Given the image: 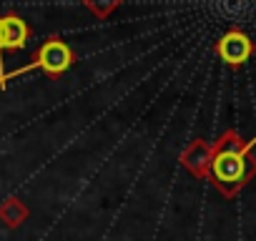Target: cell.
I'll use <instances>...</instances> for the list:
<instances>
[{
    "mask_svg": "<svg viewBox=\"0 0 256 241\" xmlns=\"http://www.w3.org/2000/svg\"><path fill=\"white\" fill-rule=\"evenodd\" d=\"M211 156V186L224 198H236L256 176V138H241L236 128H226L214 144Z\"/></svg>",
    "mask_w": 256,
    "mask_h": 241,
    "instance_id": "6da1fadb",
    "label": "cell"
},
{
    "mask_svg": "<svg viewBox=\"0 0 256 241\" xmlns=\"http://www.w3.org/2000/svg\"><path fill=\"white\" fill-rule=\"evenodd\" d=\"M73 63H76L73 48H70L60 36H48V38L38 46V50L33 53V58H30L28 66L16 68V70H10V73H6V76H0V88H6L10 78L26 76V73H30V70H40V73L48 76V78H60V76L68 73V68H70Z\"/></svg>",
    "mask_w": 256,
    "mask_h": 241,
    "instance_id": "7a4b0ae2",
    "label": "cell"
},
{
    "mask_svg": "<svg viewBox=\"0 0 256 241\" xmlns=\"http://www.w3.org/2000/svg\"><path fill=\"white\" fill-rule=\"evenodd\" d=\"M256 46L251 40L248 33H244L241 28H228L214 46V53L218 56V60H224L228 68H241L251 56H254Z\"/></svg>",
    "mask_w": 256,
    "mask_h": 241,
    "instance_id": "3957f363",
    "label": "cell"
},
{
    "mask_svg": "<svg viewBox=\"0 0 256 241\" xmlns=\"http://www.w3.org/2000/svg\"><path fill=\"white\" fill-rule=\"evenodd\" d=\"M211 156H214V148L206 138H194L186 144V148L181 151L178 161L181 166L198 181H208V174H211Z\"/></svg>",
    "mask_w": 256,
    "mask_h": 241,
    "instance_id": "277c9868",
    "label": "cell"
},
{
    "mask_svg": "<svg viewBox=\"0 0 256 241\" xmlns=\"http://www.w3.org/2000/svg\"><path fill=\"white\" fill-rule=\"evenodd\" d=\"M30 40V26L13 10L0 16V48L3 50H20Z\"/></svg>",
    "mask_w": 256,
    "mask_h": 241,
    "instance_id": "5b68a950",
    "label": "cell"
},
{
    "mask_svg": "<svg viewBox=\"0 0 256 241\" xmlns=\"http://www.w3.org/2000/svg\"><path fill=\"white\" fill-rule=\"evenodd\" d=\"M28 218H30V208L26 206L23 198H18V196H8L3 204H0V221H3L6 228L16 231V228H20Z\"/></svg>",
    "mask_w": 256,
    "mask_h": 241,
    "instance_id": "8992f818",
    "label": "cell"
},
{
    "mask_svg": "<svg viewBox=\"0 0 256 241\" xmlns=\"http://www.w3.org/2000/svg\"><path fill=\"white\" fill-rule=\"evenodd\" d=\"M83 8L90 10L98 20H108V16H110L116 8H120V3H116V0H113V3H83Z\"/></svg>",
    "mask_w": 256,
    "mask_h": 241,
    "instance_id": "52a82bcc",
    "label": "cell"
}]
</instances>
